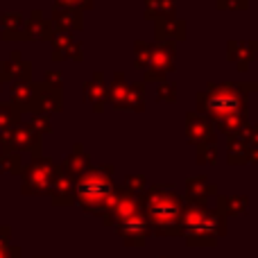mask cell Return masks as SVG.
Here are the masks:
<instances>
[{"instance_id": "cell-1", "label": "cell", "mask_w": 258, "mask_h": 258, "mask_svg": "<svg viewBox=\"0 0 258 258\" xmlns=\"http://www.w3.org/2000/svg\"><path fill=\"white\" fill-rule=\"evenodd\" d=\"M200 107L218 118L220 129L227 134H240L247 122V91L240 84L211 86L200 98Z\"/></svg>"}, {"instance_id": "cell-2", "label": "cell", "mask_w": 258, "mask_h": 258, "mask_svg": "<svg viewBox=\"0 0 258 258\" xmlns=\"http://www.w3.org/2000/svg\"><path fill=\"white\" fill-rule=\"evenodd\" d=\"M229 48H231L229 57L238 63V71H247L249 61L256 57V41H231Z\"/></svg>"}, {"instance_id": "cell-3", "label": "cell", "mask_w": 258, "mask_h": 258, "mask_svg": "<svg viewBox=\"0 0 258 258\" xmlns=\"http://www.w3.org/2000/svg\"><path fill=\"white\" fill-rule=\"evenodd\" d=\"M188 134H190L192 141H206L211 143L213 141V129H211V122L204 120V118H190L188 122Z\"/></svg>"}, {"instance_id": "cell-4", "label": "cell", "mask_w": 258, "mask_h": 258, "mask_svg": "<svg viewBox=\"0 0 258 258\" xmlns=\"http://www.w3.org/2000/svg\"><path fill=\"white\" fill-rule=\"evenodd\" d=\"M247 152H249V150H245L242 141L233 138L231 145H229V161H231V163H240V161H247Z\"/></svg>"}, {"instance_id": "cell-5", "label": "cell", "mask_w": 258, "mask_h": 258, "mask_svg": "<svg viewBox=\"0 0 258 258\" xmlns=\"http://www.w3.org/2000/svg\"><path fill=\"white\" fill-rule=\"evenodd\" d=\"M200 156H202V161H211V163H213V161H215V156H218V150H215L213 141L209 143V147H206V145H202Z\"/></svg>"}, {"instance_id": "cell-6", "label": "cell", "mask_w": 258, "mask_h": 258, "mask_svg": "<svg viewBox=\"0 0 258 258\" xmlns=\"http://www.w3.org/2000/svg\"><path fill=\"white\" fill-rule=\"evenodd\" d=\"M224 7H233V9H245L247 7V0H227V3H220Z\"/></svg>"}, {"instance_id": "cell-7", "label": "cell", "mask_w": 258, "mask_h": 258, "mask_svg": "<svg viewBox=\"0 0 258 258\" xmlns=\"http://www.w3.org/2000/svg\"><path fill=\"white\" fill-rule=\"evenodd\" d=\"M247 159L254 161V163H258V147H251V150L247 152Z\"/></svg>"}]
</instances>
